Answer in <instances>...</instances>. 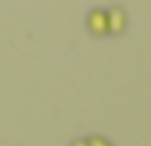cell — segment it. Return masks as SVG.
I'll list each match as a JSON object with an SVG mask.
<instances>
[{"mask_svg": "<svg viewBox=\"0 0 151 146\" xmlns=\"http://www.w3.org/2000/svg\"><path fill=\"white\" fill-rule=\"evenodd\" d=\"M87 146H113L109 139H104V137H99V134H94V137H90L87 139Z\"/></svg>", "mask_w": 151, "mask_h": 146, "instance_id": "cell-3", "label": "cell"}, {"mask_svg": "<svg viewBox=\"0 0 151 146\" xmlns=\"http://www.w3.org/2000/svg\"><path fill=\"white\" fill-rule=\"evenodd\" d=\"M71 146H87V139H76Z\"/></svg>", "mask_w": 151, "mask_h": 146, "instance_id": "cell-4", "label": "cell"}, {"mask_svg": "<svg viewBox=\"0 0 151 146\" xmlns=\"http://www.w3.org/2000/svg\"><path fill=\"white\" fill-rule=\"evenodd\" d=\"M106 19H109V35H123V31L127 26V12L120 5H113L106 12Z\"/></svg>", "mask_w": 151, "mask_h": 146, "instance_id": "cell-2", "label": "cell"}, {"mask_svg": "<svg viewBox=\"0 0 151 146\" xmlns=\"http://www.w3.org/2000/svg\"><path fill=\"white\" fill-rule=\"evenodd\" d=\"M87 24V31L94 35V38H104L109 35V19H106V12L104 9H92L85 19Z\"/></svg>", "mask_w": 151, "mask_h": 146, "instance_id": "cell-1", "label": "cell"}]
</instances>
